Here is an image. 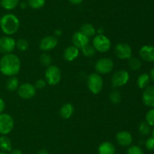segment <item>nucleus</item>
Segmentation results:
<instances>
[{
    "label": "nucleus",
    "mask_w": 154,
    "mask_h": 154,
    "mask_svg": "<svg viewBox=\"0 0 154 154\" xmlns=\"http://www.w3.org/2000/svg\"><path fill=\"white\" fill-rule=\"evenodd\" d=\"M37 154H49V152L46 149H39Z\"/></svg>",
    "instance_id": "nucleus-41"
},
{
    "label": "nucleus",
    "mask_w": 154,
    "mask_h": 154,
    "mask_svg": "<svg viewBox=\"0 0 154 154\" xmlns=\"http://www.w3.org/2000/svg\"><path fill=\"white\" fill-rule=\"evenodd\" d=\"M140 57L147 62H154V46L150 45H144L139 51Z\"/></svg>",
    "instance_id": "nucleus-16"
},
{
    "label": "nucleus",
    "mask_w": 154,
    "mask_h": 154,
    "mask_svg": "<svg viewBox=\"0 0 154 154\" xmlns=\"http://www.w3.org/2000/svg\"><path fill=\"white\" fill-rule=\"evenodd\" d=\"M5 109V103L2 98H0V114L3 113Z\"/></svg>",
    "instance_id": "nucleus-36"
},
{
    "label": "nucleus",
    "mask_w": 154,
    "mask_h": 154,
    "mask_svg": "<svg viewBox=\"0 0 154 154\" xmlns=\"http://www.w3.org/2000/svg\"><path fill=\"white\" fill-rule=\"evenodd\" d=\"M19 5L20 7V8L22 9H26L27 8V6H28V3H27V2H21L19 3Z\"/></svg>",
    "instance_id": "nucleus-37"
},
{
    "label": "nucleus",
    "mask_w": 154,
    "mask_h": 154,
    "mask_svg": "<svg viewBox=\"0 0 154 154\" xmlns=\"http://www.w3.org/2000/svg\"><path fill=\"white\" fill-rule=\"evenodd\" d=\"M0 149L2 152H11L12 149L11 141L6 135L0 136Z\"/></svg>",
    "instance_id": "nucleus-22"
},
{
    "label": "nucleus",
    "mask_w": 154,
    "mask_h": 154,
    "mask_svg": "<svg viewBox=\"0 0 154 154\" xmlns=\"http://www.w3.org/2000/svg\"><path fill=\"white\" fill-rule=\"evenodd\" d=\"M74 112H75L74 106L72 104H70V103H67V104H63L60 107V115L63 119H69L73 116Z\"/></svg>",
    "instance_id": "nucleus-19"
},
{
    "label": "nucleus",
    "mask_w": 154,
    "mask_h": 154,
    "mask_svg": "<svg viewBox=\"0 0 154 154\" xmlns=\"http://www.w3.org/2000/svg\"><path fill=\"white\" fill-rule=\"evenodd\" d=\"M138 130H139V132L142 135H148L150 133V125H149V124H147L146 122H142L139 125Z\"/></svg>",
    "instance_id": "nucleus-31"
},
{
    "label": "nucleus",
    "mask_w": 154,
    "mask_h": 154,
    "mask_svg": "<svg viewBox=\"0 0 154 154\" xmlns=\"http://www.w3.org/2000/svg\"><path fill=\"white\" fill-rule=\"evenodd\" d=\"M0 154H8V153H7V152H2H2H0Z\"/></svg>",
    "instance_id": "nucleus-45"
},
{
    "label": "nucleus",
    "mask_w": 154,
    "mask_h": 154,
    "mask_svg": "<svg viewBox=\"0 0 154 154\" xmlns=\"http://www.w3.org/2000/svg\"><path fill=\"white\" fill-rule=\"evenodd\" d=\"M39 61L42 63V66L48 67V66L52 65L53 60L52 57H51V56L49 54H48L46 52H44L39 57Z\"/></svg>",
    "instance_id": "nucleus-26"
},
{
    "label": "nucleus",
    "mask_w": 154,
    "mask_h": 154,
    "mask_svg": "<svg viewBox=\"0 0 154 154\" xmlns=\"http://www.w3.org/2000/svg\"><path fill=\"white\" fill-rule=\"evenodd\" d=\"M14 126L13 117L8 113L0 114V134L6 135L11 132Z\"/></svg>",
    "instance_id": "nucleus-7"
},
{
    "label": "nucleus",
    "mask_w": 154,
    "mask_h": 154,
    "mask_svg": "<svg viewBox=\"0 0 154 154\" xmlns=\"http://www.w3.org/2000/svg\"><path fill=\"white\" fill-rule=\"evenodd\" d=\"M117 143L122 146H129L132 143V135L128 131H121L116 135Z\"/></svg>",
    "instance_id": "nucleus-15"
},
{
    "label": "nucleus",
    "mask_w": 154,
    "mask_h": 154,
    "mask_svg": "<svg viewBox=\"0 0 154 154\" xmlns=\"http://www.w3.org/2000/svg\"><path fill=\"white\" fill-rule=\"evenodd\" d=\"M0 5H1V1H0Z\"/></svg>",
    "instance_id": "nucleus-46"
},
{
    "label": "nucleus",
    "mask_w": 154,
    "mask_h": 154,
    "mask_svg": "<svg viewBox=\"0 0 154 154\" xmlns=\"http://www.w3.org/2000/svg\"><path fill=\"white\" fill-rule=\"evenodd\" d=\"M46 81H45V79H38L34 85L36 90H42V89H44L46 87Z\"/></svg>",
    "instance_id": "nucleus-34"
},
{
    "label": "nucleus",
    "mask_w": 154,
    "mask_h": 154,
    "mask_svg": "<svg viewBox=\"0 0 154 154\" xmlns=\"http://www.w3.org/2000/svg\"><path fill=\"white\" fill-rule=\"evenodd\" d=\"M28 5L33 9H40L45 5V0H27Z\"/></svg>",
    "instance_id": "nucleus-30"
},
{
    "label": "nucleus",
    "mask_w": 154,
    "mask_h": 154,
    "mask_svg": "<svg viewBox=\"0 0 154 154\" xmlns=\"http://www.w3.org/2000/svg\"><path fill=\"white\" fill-rule=\"evenodd\" d=\"M115 146L110 141H104L98 147V154H115Z\"/></svg>",
    "instance_id": "nucleus-18"
},
{
    "label": "nucleus",
    "mask_w": 154,
    "mask_h": 154,
    "mask_svg": "<svg viewBox=\"0 0 154 154\" xmlns=\"http://www.w3.org/2000/svg\"><path fill=\"white\" fill-rule=\"evenodd\" d=\"M81 51H82L83 54H84L85 57H93V56L96 54V49L94 48V47L93 46V45H90V44H88L87 45H86V46H84V48H82V49H81Z\"/></svg>",
    "instance_id": "nucleus-28"
},
{
    "label": "nucleus",
    "mask_w": 154,
    "mask_h": 154,
    "mask_svg": "<svg viewBox=\"0 0 154 154\" xmlns=\"http://www.w3.org/2000/svg\"><path fill=\"white\" fill-rule=\"evenodd\" d=\"M109 98L110 101L112 104H117L121 101L122 96L120 91H119L118 90H112L111 91L109 95Z\"/></svg>",
    "instance_id": "nucleus-27"
},
{
    "label": "nucleus",
    "mask_w": 154,
    "mask_h": 154,
    "mask_svg": "<svg viewBox=\"0 0 154 154\" xmlns=\"http://www.w3.org/2000/svg\"><path fill=\"white\" fill-rule=\"evenodd\" d=\"M80 31L83 34L85 35L87 37H88L89 39L91 37H94L96 35V30L95 28V27L93 25H92L91 24H89V23L84 24V25L81 26Z\"/></svg>",
    "instance_id": "nucleus-20"
},
{
    "label": "nucleus",
    "mask_w": 154,
    "mask_h": 154,
    "mask_svg": "<svg viewBox=\"0 0 154 154\" xmlns=\"http://www.w3.org/2000/svg\"><path fill=\"white\" fill-rule=\"evenodd\" d=\"M0 21H1V18H0Z\"/></svg>",
    "instance_id": "nucleus-47"
},
{
    "label": "nucleus",
    "mask_w": 154,
    "mask_h": 154,
    "mask_svg": "<svg viewBox=\"0 0 154 154\" xmlns=\"http://www.w3.org/2000/svg\"><path fill=\"white\" fill-rule=\"evenodd\" d=\"M104 33H105V30H104L103 28H99L96 30L97 34H104Z\"/></svg>",
    "instance_id": "nucleus-43"
},
{
    "label": "nucleus",
    "mask_w": 154,
    "mask_h": 154,
    "mask_svg": "<svg viewBox=\"0 0 154 154\" xmlns=\"http://www.w3.org/2000/svg\"><path fill=\"white\" fill-rule=\"evenodd\" d=\"M126 154H144V152L139 146L133 145L128 148Z\"/></svg>",
    "instance_id": "nucleus-33"
},
{
    "label": "nucleus",
    "mask_w": 154,
    "mask_h": 154,
    "mask_svg": "<svg viewBox=\"0 0 154 154\" xmlns=\"http://www.w3.org/2000/svg\"><path fill=\"white\" fill-rule=\"evenodd\" d=\"M142 101L147 107H154V85H148L142 94Z\"/></svg>",
    "instance_id": "nucleus-14"
},
{
    "label": "nucleus",
    "mask_w": 154,
    "mask_h": 154,
    "mask_svg": "<svg viewBox=\"0 0 154 154\" xmlns=\"http://www.w3.org/2000/svg\"><path fill=\"white\" fill-rule=\"evenodd\" d=\"M114 66V61L109 57L100 58L95 63V69L96 72L102 75H105L111 72Z\"/></svg>",
    "instance_id": "nucleus-6"
},
{
    "label": "nucleus",
    "mask_w": 154,
    "mask_h": 154,
    "mask_svg": "<svg viewBox=\"0 0 154 154\" xmlns=\"http://www.w3.org/2000/svg\"><path fill=\"white\" fill-rule=\"evenodd\" d=\"M54 34L57 36H61L62 34H63V31H62L60 29H57V30L54 31Z\"/></svg>",
    "instance_id": "nucleus-40"
},
{
    "label": "nucleus",
    "mask_w": 154,
    "mask_h": 154,
    "mask_svg": "<svg viewBox=\"0 0 154 154\" xmlns=\"http://www.w3.org/2000/svg\"><path fill=\"white\" fill-rule=\"evenodd\" d=\"M80 54V50L74 45L68 46L63 52V57L66 61L72 62L78 58Z\"/></svg>",
    "instance_id": "nucleus-17"
},
{
    "label": "nucleus",
    "mask_w": 154,
    "mask_h": 154,
    "mask_svg": "<svg viewBox=\"0 0 154 154\" xmlns=\"http://www.w3.org/2000/svg\"><path fill=\"white\" fill-rule=\"evenodd\" d=\"M146 122L150 126H154V108H151L147 112L145 116Z\"/></svg>",
    "instance_id": "nucleus-32"
},
{
    "label": "nucleus",
    "mask_w": 154,
    "mask_h": 154,
    "mask_svg": "<svg viewBox=\"0 0 154 154\" xmlns=\"http://www.w3.org/2000/svg\"><path fill=\"white\" fill-rule=\"evenodd\" d=\"M21 62L19 57L13 53L4 54L0 59V72L6 76H15L19 73Z\"/></svg>",
    "instance_id": "nucleus-1"
},
{
    "label": "nucleus",
    "mask_w": 154,
    "mask_h": 154,
    "mask_svg": "<svg viewBox=\"0 0 154 154\" xmlns=\"http://www.w3.org/2000/svg\"><path fill=\"white\" fill-rule=\"evenodd\" d=\"M116 56L120 60H129L132 54V50L130 45L125 42L117 44L114 47Z\"/></svg>",
    "instance_id": "nucleus-11"
},
{
    "label": "nucleus",
    "mask_w": 154,
    "mask_h": 154,
    "mask_svg": "<svg viewBox=\"0 0 154 154\" xmlns=\"http://www.w3.org/2000/svg\"><path fill=\"white\" fill-rule=\"evenodd\" d=\"M150 79H152V81L154 82V67L151 69V70H150Z\"/></svg>",
    "instance_id": "nucleus-42"
},
{
    "label": "nucleus",
    "mask_w": 154,
    "mask_h": 154,
    "mask_svg": "<svg viewBox=\"0 0 154 154\" xmlns=\"http://www.w3.org/2000/svg\"><path fill=\"white\" fill-rule=\"evenodd\" d=\"M58 45V39L54 36H48L41 39L39 48L43 51H49L54 49Z\"/></svg>",
    "instance_id": "nucleus-12"
},
{
    "label": "nucleus",
    "mask_w": 154,
    "mask_h": 154,
    "mask_svg": "<svg viewBox=\"0 0 154 154\" xmlns=\"http://www.w3.org/2000/svg\"><path fill=\"white\" fill-rule=\"evenodd\" d=\"M20 20L14 14H6L1 18L0 27L6 36L15 34L20 28Z\"/></svg>",
    "instance_id": "nucleus-2"
},
{
    "label": "nucleus",
    "mask_w": 154,
    "mask_h": 154,
    "mask_svg": "<svg viewBox=\"0 0 154 154\" xmlns=\"http://www.w3.org/2000/svg\"><path fill=\"white\" fill-rule=\"evenodd\" d=\"M90 42V39L83 34L81 31L76 32L72 36V43L74 46L78 49H82L84 46L87 45Z\"/></svg>",
    "instance_id": "nucleus-13"
},
{
    "label": "nucleus",
    "mask_w": 154,
    "mask_h": 154,
    "mask_svg": "<svg viewBox=\"0 0 154 154\" xmlns=\"http://www.w3.org/2000/svg\"><path fill=\"white\" fill-rule=\"evenodd\" d=\"M62 79V72L60 68L56 65L48 66L45 72V79L50 85H57Z\"/></svg>",
    "instance_id": "nucleus-4"
},
{
    "label": "nucleus",
    "mask_w": 154,
    "mask_h": 154,
    "mask_svg": "<svg viewBox=\"0 0 154 154\" xmlns=\"http://www.w3.org/2000/svg\"><path fill=\"white\" fill-rule=\"evenodd\" d=\"M16 48V40L11 36H5L0 38V53L7 54L12 53Z\"/></svg>",
    "instance_id": "nucleus-9"
},
{
    "label": "nucleus",
    "mask_w": 154,
    "mask_h": 154,
    "mask_svg": "<svg viewBox=\"0 0 154 154\" xmlns=\"http://www.w3.org/2000/svg\"><path fill=\"white\" fill-rule=\"evenodd\" d=\"M17 91L20 98L24 100L31 99L35 97L36 94V88H35L34 85L28 82L20 85Z\"/></svg>",
    "instance_id": "nucleus-10"
},
{
    "label": "nucleus",
    "mask_w": 154,
    "mask_h": 154,
    "mask_svg": "<svg viewBox=\"0 0 154 154\" xmlns=\"http://www.w3.org/2000/svg\"><path fill=\"white\" fill-rule=\"evenodd\" d=\"M145 146L148 150H154V137H150L147 139L145 143Z\"/></svg>",
    "instance_id": "nucleus-35"
},
{
    "label": "nucleus",
    "mask_w": 154,
    "mask_h": 154,
    "mask_svg": "<svg viewBox=\"0 0 154 154\" xmlns=\"http://www.w3.org/2000/svg\"><path fill=\"white\" fill-rule=\"evenodd\" d=\"M16 48L20 51H26L29 48V42L26 39H17L16 41Z\"/></svg>",
    "instance_id": "nucleus-29"
},
{
    "label": "nucleus",
    "mask_w": 154,
    "mask_h": 154,
    "mask_svg": "<svg viewBox=\"0 0 154 154\" xmlns=\"http://www.w3.org/2000/svg\"><path fill=\"white\" fill-rule=\"evenodd\" d=\"M69 2L71 3V4L77 5L81 4V3L83 2V0H69Z\"/></svg>",
    "instance_id": "nucleus-38"
},
{
    "label": "nucleus",
    "mask_w": 154,
    "mask_h": 154,
    "mask_svg": "<svg viewBox=\"0 0 154 154\" xmlns=\"http://www.w3.org/2000/svg\"><path fill=\"white\" fill-rule=\"evenodd\" d=\"M103 83V79L101 76L100 74L97 72H93L87 76V88L93 95H98L102 91Z\"/></svg>",
    "instance_id": "nucleus-3"
},
{
    "label": "nucleus",
    "mask_w": 154,
    "mask_h": 154,
    "mask_svg": "<svg viewBox=\"0 0 154 154\" xmlns=\"http://www.w3.org/2000/svg\"><path fill=\"white\" fill-rule=\"evenodd\" d=\"M0 1H1L2 7L8 11L14 9L19 5L20 3V0H0Z\"/></svg>",
    "instance_id": "nucleus-24"
},
{
    "label": "nucleus",
    "mask_w": 154,
    "mask_h": 154,
    "mask_svg": "<svg viewBox=\"0 0 154 154\" xmlns=\"http://www.w3.org/2000/svg\"><path fill=\"white\" fill-rule=\"evenodd\" d=\"M150 77L147 73H142L138 76L137 79V85L140 89H144L150 83Z\"/></svg>",
    "instance_id": "nucleus-23"
},
{
    "label": "nucleus",
    "mask_w": 154,
    "mask_h": 154,
    "mask_svg": "<svg viewBox=\"0 0 154 154\" xmlns=\"http://www.w3.org/2000/svg\"><path fill=\"white\" fill-rule=\"evenodd\" d=\"M20 86V82L17 77L15 76H11L8 79L5 83L6 89L9 91H15L17 90V88Z\"/></svg>",
    "instance_id": "nucleus-21"
},
{
    "label": "nucleus",
    "mask_w": 154,
    "mask_h": 154,
    "mask_svg": "<svg viewBox=\"0 0 154 154\" xmlns=\"http://www.w3.org/2000/svg\"><path fill=\"white\" fill-rule=\"evenodd\" d=\"M128 61V64H129V68L133 71H137L140 69L142 66V63H141V60L138 57H131L129 59Z\"/></svg>",
    "instance_id": "nucleus-25"
},
{
    "label": "nucleus",
    "mask_w": 154,
    "mask_h": 154,
    "mask_svg": "<svg viewBox=\"0 0 154 154\" xmlns=\"http://www.w3.org/2000/svg\"><path fill=\"white\" fill-rule=\"evenodd\" d=\"M93 46L96 51L105 53L111 49V42L109 38L104 34H97L93 37Z\"/></svg>",
    "instance_id": "nucleus-5"
},
{
    "label": "nucleus",
    "mask_w": 154,
    "mask_h": 154,
    "mask_svg": "<svg viewBox=\"0 0 154 154\" xmlns=\"http://www.w3.org/2000/svg\"><path fill=\"white\" fill-rule=\"evenodd\" d=\"M11 154H23V152L19 149H11Z\"/></svg>",
    "instance_id": "nucleus-39"
},
{
    "label": "nucleus",
    "mask_w": 154,
    "mask_h": 154,
    "mask_svg": "<svg viewBox=\"0 0 154 154\" xmlns=\"http://www.w3.org/2000/svg\"><path fill=\"white\" fill-rule=\"evenodd\" d=\"M129 80V73L125 69H120L114 73L111 78L113 87L120 88L126 85Z\"/></svg>",
    "instance_id": "nucleus-8"
},
{
    "label": "nucleus",
    "mask_w": 154,
    "mask_h": 154,
    "mask_svg": "<svg viewBox=\"0 0 154 154\" xmlns=\"http://www.w3.org/2000/svg\"><path fill=\"white\" fill-rule=\"evenodd\" d=\"M152 137H154V128L152 130Z\"/></svg>",
    "instance_id": "nucleus-44"
}]
</instances>
